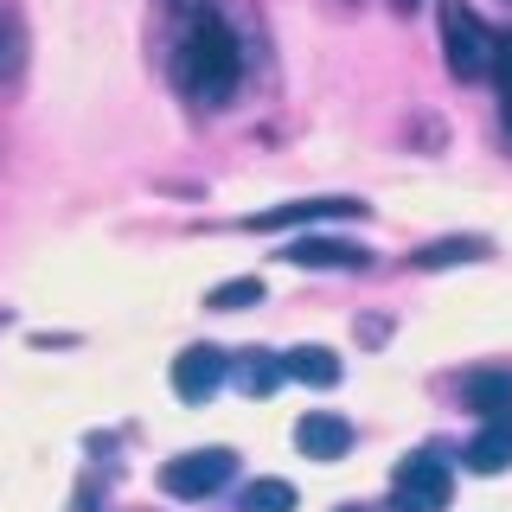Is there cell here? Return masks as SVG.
Instances as JSON below:
<instances>
[{
    "mask_svg": "<svg viewBox=\"0 0 512 512\" xmlns=\"http://www.w3.org/2000/svg\"><path fill=\"white\" fill-rule=\"evenodd\" d=\"M26 64H32V26L20 0H0V103L26 90Z\"/></svg>",
    "mask_w": 512,
    "mask_h": 512,
    "instance_id": "cell-5",
    "label": "cell"
},
{
    "mask_svg": "<svg viewBox=\"0 0 512 512\" xmlns=\"http://www.w3.org/2000/svg\"><path fill=\"white\" fill-rule=\"evenodd\" d=\"M487 77H493V90H500V122H506V135H512V26L493 39V64H487Z\"/></svg>",
    "mask_w": 512,
    "mask_h": 512,
    "instance_id": "cell-14",
    "label": "cell"
},
{
    "mask_svg": "<svg viewBox=\"0 0 512 512\" xmlns=\"http://www.w3.org/2000/svg\"><path fill=\"white\" fill-rule=\"evenodd\" d=\"M346 512H359V506H346Z\"/></svg>",
    "mask_w": 512,
    "mask_h": 512,
    "instance_id": "cell-20",
    "label": "cell"
},
{
    "mask_svg": "<svg viewBox=\"0 0 512 512\" xmlns=\"http://www.w3.org/2000/svg\"><path fill=\"white\" fill-rule=\"evenodd\" d=\"M224 378H231V352H218V346H205V340L186 346L180 359H173V391H180L186 404H205Z\"/></svg>",
    "mask_w": 512,
    "mask_h": 512,
    "instance_id": "cell-6",
    "label": "cell"
},
{
    "mask_svg": "<svg viewBox=\"0 0 512 512\" xmlns=\"http://www.w3.org/2000/svg\"><path fill=\"white\" fill-rule=\"evenodd\" d=\"M365 199H346V192H333V199H288V205H269V212H250L244 224L250 231H282V224H320V218H359Z\"/></svg>",
    "mask_w": 512,
    "mask_h": 512,
    "instance_id": "cell-7",
    "label": "cell"
},
{
    "mask_svg": "<svg viewBox=\"0 0 512 512\" xmlns=\"http://www.w3.org/2000/svg\"><path fill=\"white\" fill-rule=\"evenodd\" d=\"M282 372L327 391V384H340V352H333V346H288L282 352Z\"/></svg>",
    "mask_w": 512,
    "mask_h": 512,
    "instance_id": "cell-13",
    "label": "cell"
},
{
    "mask_svg": "<svg viewBox=\"0 0 512 512\" xmlns=\"http://www.w3.org/2000/svg\"><path fill=\"white\" fill-rule=\"evenodd\" d=\"M480 250H487L480 237H442V244L416 250V263H423V269H442V263H468V256H480Z\"/></svg>",
    "mask_w": 512,
    "mask_h": 512,
    "instance_id": "cell-17",
    "label": "cell"
},
{
    "mask_svg": "<svg viewBox=\"0 0 512 512\" xmlns=\"http://www.w3.org/2000/svg\"><path fill=\"white\" fill-rule=\"evenodd\" d=\"M461 461H468L474 474H506L512 468V416H480V429L468 436Z\"/></svg>",
    "mask_w": 512,
    "mask_h": 512,
    "instance_id": "cell-10",
    "label": "cell"
},
{
    "mask_svg": "<svg viewBox=\"0 0 512 512\" xmlns=\"http://www.w3.org/2000/svg\"><path fill=\"white\" fill-rule=\"evenodd\" d=\"M448 493H455V468L442 461V448H416V455L397 461V474H391L397 512H442Z\"/></svg>",
    "mask_w": 512,
    "mask_h": 512,
    "instance_id": "cell-3",
    "label": "cell"
},
{
    "mask_svg": "<svg viewBox=\"0 0 512 512\" xmlns=\"http://www.w3.org/2000/svg\"><path fill=\"white\" fill-rule=\"evenodd\" d=\"M340 7H352V0H340Z\"/></svg>",
    "mask_w": 512,
    "mask_h": 512,
    "instance_id": "cell-19",
    "label": "cell"
},
{
    "mask_svg": "<svg viewBox=\"0 0 512 512\" xmlns=\"http://www.w3.org/2000/svg\"><path fill=\"white\" fill-rule=\"evenodd\" d=\"M231 378H237V391H244V397H269L288 372H282V352L250 346V352H237V359H231Z\"/></svg>",
    "mask_w": 512,
    "mask_h": 512,
    "instance_id": "cell-12",
    "label": "cell"
},
{
    "mask_svg": "<svg viewBox=\"0 0 512 512\" xmlns=\"http://www.w3.org/2000/svg\"><path fill=\"white\" fill-rule=\"evenodd\" d=\"M461 397L480 416H512V365H480V372L461 378Z\"/></svg>",
    "mask_w": 512,
    "mask_h": 512,
    "instance_id": "cell-11",
    "label": "cell"
},
{
    "mask_svg": "<svg viewBox=\"0 0 512 512\" xmlns=\"http://www.w3.org/2000/svg\"><path fill=\"white\" fill-rule=\"evenodd\" d=\"M295 448L308 461H340L346 448H352V423H346L340 410H308L295 423Z\"/></svg>",
    "mask_w": 512,
    "mask_h": 512,
    "instance_id": "cell-9",
    "label": "cell"
},
{
    "mask_svg": "<svg viewBox=\"0 0 512 512\" xmlns=\"http://www.w3.org/2000/svg\"><path fill=\"white\" fill-rule=\"evenodd\" d=\"M263 301V276H231L205 295V308H256Z\"/></svg>",
    "mask_w": 512,
    "mask_h": 512,
    "instance_id": "cell-16",
    "label": "cell"
},
{
    "mask_svg": "<svg viewBox=\"0 0 512 512\" xmlns=\"http://www.w3.org/2000/svg\"><path fill=\"white\" fill-rule=\"evenodd\" d=\"M436 26H442V58H448V71H455L461 84L487 77V64H493V39H500V32L480 20L468 0H436Z\"/></svg>",
    "mask_w": 512,
    "mask_h": 512,
    "instance_id": "cell-2",
    "label": "cell"
},
{
    "mask_svg": "<svg viewBox=\"0 0 512 512\" xmlns=\"http://www.w3.org/2000/svg\"><path fill=\"white\" fill-rule=\"evenodd\" d=\"M167 77L192 109H224L237 96V84H244V39H237V26L224 20L212 0H199L192 13H180V32H173V52H167Z\"/></svg>",
    "mask_w": 512,
    "mask_h": 512,
    "instance_id": "cell-1",
    "label": "cell"
},
{
    "mask_svg": "<svg viewBox=\"0 0 512 512\" xmlns=\"http://www.w3.org/2000/svg\"><path fill=\"white\" fill-rule=\"evenodd\" d=\"M244 512H295V487L276 480V474L250 480V487H244Z\"/></svg>",
    "mask_w": 512,
    "mask_h": 512,
    "instance_id": "cell-15",
    "label": "cell"
},
{
    "mask_svg": "<svg viewBox=\"0 0 512 512\" xmlns=\"http://www.w3.org/2000/svg\"><path fill=\"white\" fill-rule=\"evenodd\" d=\"M231 474H237L231 448H186V455H173L160 468V493H173V500H212Z\"/></svg>",
    "mask_w": 512,
    "mask_h": 512,
    "instance_id": "cell-4",
    "label": "cell"
},
{
    "mask_svg": "<svg viewBox=\"0 0 512 512\" xmlns=\"http://www.w3.org/2000/svg\"><path fill=\"white\" fill-rule=\"evenodd\" d=\"M282 256H288V263H301V269H365V263H372V250H365V244H346V237H320V231H301Z\"/></svg>",
    "mask_w": 512,
    "mask_h": 512,
    "instance_id": "cell-8",
    "label": "cell"
},
{
    "mask_svg": "<svg viewBox=\"0 0 512 512\" xmlns=\"http://www.w3.org/2000/svg\"><path fill=\"white\" fill-rule=\"evenodd\" d=\"M391 7H397V13H410V7H416V0H391Z\"/></svg>",
    "mask_w": 512,
    "mask_h": 512,
    "instance_id": "cell-18",
    "label": "cell"
}]
</instances>
